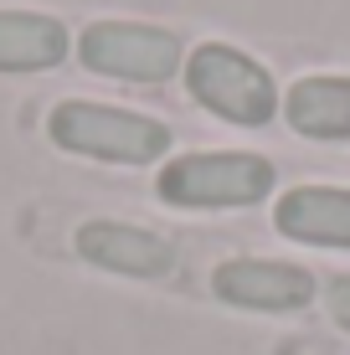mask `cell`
<instances>
[{"label":"cell","mask_w":350,"mask_h":355,"mask_svg":"<svg viewBox=\"0 0 350 355\" xmlns=\"http://www.w3.org/2000/svg\"><path fill=\"white\" fill-rule=\"evenodd\" d=\"M67 57V26L42 10H0V72H42Z\"/></svg>","instance_id":"cell-8"},{"label":"cell","mask_w":350,"mask_h":355,"mask_svg":"<svg viewBox=\"0 0 350 355\" xmlns=\"http://www.w3.org/2000/svg\"><path fill=\"white\" fill-rule=\"evenodd\" d=\"M283 114L304 139H350V78H299Z\"/></svg>","instance_id":"cell-9"},{"label":"cell","mask_w":350,"mask_h":355,"mask_svg":"<svg viewBox=\"0 0 350 355\" xmlns=\"http://www.w3.org/2000/svg\"><path fill=\"white\" fill-rule=\"evenodd\" d=\"M78 252L88 263L108 268V273H124V278H165L175 268V248L160 232H144L129 222H82Z\"/></svg>","instance_id":"cell-6"},{"label":"cell","mask_w":350,"mask_h":355,"mask_svg":"<svg viewBox=\"0 0 350 355\" xmlns=\"http://www.w3.org/2000/svg\"><path fill=\"white\" fill-rule=\"evenodd\" d=\"M273 222L283 237L309 242V248H350V191L299 186L279 201Z\"/></svg>","instance_id":"cell-7"},{"label":"cell","mask_w":350,"mask_h":355,"mask_svg":"<svg viewBox=\"0 0 350 355\" xmlns=\"http://www.w3.org/2000/svg\"><path fill=\"white\" fill-rule=\"evenodd\" d=\"M211 293L237 309H304L315 299L309 268L268 263V258H232L211 273Z\"/></svg>","instance_id":"cell-5"},{"label":"cell","mask_w":350,"mask_h":355,"mask_svg":"<svg viewBox=\"0 0 350 355\" xmlns=\"http://www.w3.org/2000/svg\"><path fill=\"white\" fill-rule=\"evenodd\" d=\"M46 134L67 155H88V160H108V165H150L170 150V129L160 119L129 114L114 103H82V98L52 108Z\"/></svg>","instance_id":"cell-1"},{"label":"cell","mask_w":350,"mask_h":355,"mask_svg":"<svg viewBox=\"0 0 350 355\" xmlns=\"http://www.w3.org/2000/svg\"><path fill=\"white\" fill-rule=\"evenodd\" d=\"M78 57L88 72L124 83H165L186 62V46L175 31L150 26V21H93L78 42Z\"/></svg>","instance_id":"cell-4"},{"label":"cell","mask_w":350,"mask_h":355,"mask_svg":"<svg viewBox=\"0 0 350 355\" xmlns=\"http://www.w3.org/2000/svg\"><path fill=\"white\" fill-rule=\"evenodd\" d=\"M273 191V165L263 155H180L160 170V196L170 206H258Z\"/></svg>","instance_id":"cell-3"},{"label":"cell","mask_w":350,"mask_h":355,"mask_svg":"<svg viewBox=\"0 0 350 355\" xmlns=\"http://www.w3.org/2000/svg\"><path fill=\"white\" fill-rule=\"evenodd\" d=\"M186 88L201 108L243 129H263L279 114V88H273L268 67L227 42H207L186 57Z\"/></svg>","instance_id":"cell-2"},{"label":"cell","mask_w":350,"mask_h":355,"mask_svg":"<svg viewBox=\"0 0 350 355\" xmlns=\"http://www.w3.org/2000/svg\"><path fill=\"white\" fill-rule=\"evenodd\" d=\"M324 299H330L335 324H340V329H350V278H335V284L324 288Z\"/></svg>","instance_id":"cell-10"}]
</instances>
